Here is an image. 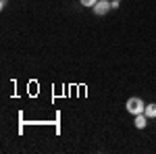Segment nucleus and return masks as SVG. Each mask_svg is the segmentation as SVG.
<instances>
[{
  "label": "nucleus",
  "mask_w": 156,
  "mask_h": 154,
  "mask_svg": "<svg viewBox=\"0 0 156 154\" xmlns=\"http://www.w3.org/2000/svg\"><path fill=\"white\" fill-rule=\"evenodd\" d=\"M125 108H127V113L129 115H140V113H144L146 110V102L142 100V98H137V96H133V98H129L127 100V104H125Z\"/></svg>",
  "instance_id": "1"
},
{
  "label": "nucleus",
  "mask_w": 156,
  "mask_h": 154,
  "mask_svg": "<svg viewBox=\"0 0 156 154\" xmlns=\"http://www.w3.org/2000/svg\"><path fill=\"white\" fill-rule=\"evenodd\" d=\"M92 9H94V15H98V17H104L108 11H112V4H110V0H98Z\"/></svg>",
  "instance_id": "2"
},
{
  "label": "nucleus",
  "mask_w": 156,
  "mask_h": 154,
  "mask_svg": "<svg viewBox=\"0 0 156 154\" xmlns=\"http://www.w3.org/2000/svg\"><path fill=\"white\" fill-rule=\"evenodd\" d=\"M133 125H135L137 129H146V125H148V115H146V113H140V115H135V121H133Z\"/></svg>",
  "instance_id": "3"
},
{
  "label": "nucleus",
  "mask_w": 156,
  "mask_h": 154,
  "mask_svg": "<svg viewBox=\"0 0 156 154\" xmlns=\"http://www.w3.org/2000/svg\"><path fill=\"white\" fill-rule=\"evenodd\" d=\"M146 115H148V119H156V104L154 102H150V104H146Z\"/></svg>",
  "instance_id": "4"
},
{
  "label": "nucleus",
  "mask_w": 156,
  "mask_h": 154,
  "mask_svg": "<svg viewBox=\"0 0 156 154\" xmlns=\"http://www.w3.org/2000/svg\"><path fill=\"white\" fill-rule=\"evenodd\" d=\"M79 2H81V6H94L98 0H79Z\"/></svg>",
  "instance_id": "5"
},
{
  "label": "nucleus",
  "mask_w": 156,
  "mask_h": 154,
  "mask_svg": "<svg viewBox=\"0 0 156 154\" xmlns=\"http://www.w3.org/2000/svg\"><path fill=\"white\" fill-rule=\"evenodd\" d=\"M117 2H121V0H117Z\"/></svg>",
  "instance_id": "6"
}]
</instances>
